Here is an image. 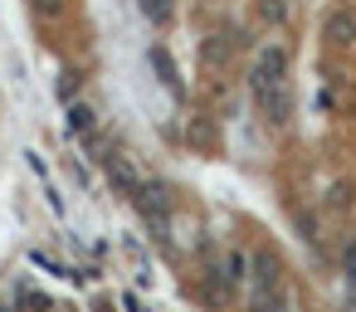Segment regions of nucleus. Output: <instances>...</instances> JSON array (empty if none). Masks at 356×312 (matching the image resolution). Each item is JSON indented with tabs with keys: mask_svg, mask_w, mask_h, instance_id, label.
Listing matches in <instances>:
<instances>
[]
</instances>
